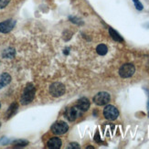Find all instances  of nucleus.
<instances>
[{
	"instance_id": "1",
	"label": "nucleus",
	"mask_w": 149,
	"mask_h": 149,
	"mask_svg": "<svg viewBox=\"0 0 149 149\" xmlns=\"http://www.w3.org/2000/svg\"><path fill=\"white\" fill-rule=\"evenodd\" d=\"M34 96H35V88L33 86V84L28 83L24 90V92H23V94L21 96L20 102L23 105L29 104V103H30L32 101H33Z\"/></svg>"
},
{
	"instance_id": "2",
	"label": "nucleus",
	"mask_w": 149,
	"mask_h": 149,
	"mask_svg": "<svg viewBox=\"0 0 149 149\" xmlns=\"http://www.w3.org/2000/svg\"><path fill=\"white\" fill-rule=\"evenodd\" d=\"M103 115H104V117L107 120L113 121L115 119H117V117L119 116V111L113 105L108 104L103 109Z\"/></svg>"
},
{
	"instance_id": "3",
	"label": "nucleus",
	"mask_w": 149,
	"mask_h": 149,
	"mask_svg": "<svg viewBox=\"0 0 149 149\" xmlns=\"http://www.w3.org/2000/svg\"><path fill=\"white\" fill-rule=\"evenodd\" d=\"M135 72V67L132 63H125L119 70V75L122 78H129Z\"/></svg>"
},
{
	"instance_id": "4",
	"label": "nucleus",
	"mask_w": 149,
	"mask_h": 149,
	"mask_svg": "<svg viewBox=\"0 0 149 149\" xmlns=\"http://www.w3.org/2000/svg\"><path fill=\"white\" fill-rule=\"evenodd\" d=\"M111 100V96L106 92H101L98 93L94 97H93V102L95 104L102 106V105H105Z\"/></svg>"
},
{
	"instance_id": "5",
	"label": "nucleus",
	"mask_w": 149,
	"mask_h": 149,
	"mask_svg": "<svg viewBox=\"0 0 149 149\" xmlns=\"http://www.w3.org/2000/svg\"><path fill=\"white\" fill-rule=\"evenodd\" d=\"M49 93L53 97H61L65 93V86L61 82H54L49 87Z\"/></svg>"
},
{
	"instance_id": "6",
	"label": "nucleus",
	"mask_w": 149,
	"mask_h": 149,
	"mask_svg": "<svg viewBox=\"0 0 149 149\" xmlns=\"http://www.w3.org/2000/svg\"><path fill=\"white\" fill-rule=\"evenodd\" d=\"M69 130V126L64 122H58L51 126V131L55 134H63Z\"/></svg>"
},
{
	"instance_id": "7",
	"label": "nucleus",
	"mask_w": 149,
	"mask_h": 149,
	"mask_svg": "<svg viewBox=\"0 0 149 149\" xmlns=\"http://www.w3.org/2000/svg\"><path fill=\"white\" fill-rule=\"evenodd\" d=\"M16 21L13 20V19H8V20L1 22L0 23V32H2V33H8L9 31L14 29Z\"/></svg>"
},
{
	"instance_id": "8",
	"label": "nucleus",
	"mask_w": 149,
	"mask_h": 149,
	"mask_svg": "<svg viewBox=\"0 0 149 149\" xmlns=\"http://www.w3.org/2000/svg\"><path fill=\"white\" fill-rule=\"evenodd\" d=\"M79 111H80V110L78 109L77 107H70V108L66 109V111H65L66 118L70 122L75 121L76 118L79 116Z\"/></svg>"
},
{
	"instance_id": "9",
	"label": "nucleus",
	"mask_w": 149,
	"mask_h": 149,
	"mask_svg": "<svg viewBox=\"0 0 149 149\" xmlns=\"http://www.w3.org/2000/svg\"><path fill=\"white\" fill-rule=\"evenodd\" d=\"M76 107L79 109L80 111L86 112V111H88V109L90 108V101L87 98H85V97L81 98L80 100H78Z\"/></svg>"
},
{
	"instance_id": "10",
	"label": "nucleus",
	"mask_w": 149,
	"mask_h": 149,
	"mask_svg": "<svg viewBox=\"0 0 149 149\" xmlns=\"http://www.w3.org/2000/svg\"><path fill=\"white\" fill-rule=\"evenodd\" d=\"M61 146V140L58 137L50 138L48 142V147L51 149H59Z\"/></svg>"
},
{
	"instance_id": "11",
	"label": "nucleus",
	"mask_w": 149,
	"mask_h": 149,
	"mask_svg": "<svg viewBox=\"0 0 149 149\" xmlns=\"http://www.w3.org/2000/svg\"><path fill=\"white\" fill-rule=\"evenodd\" d=\"M11 81V77L8 73H3L0 75V89L6 86Z\"/></svg>"
},
{
	"instance_id": "12",
	"label": "nucleus",
	"mask_w": 149,
	"mask_h": 149,
	"mask_svg": "<svg viewBox=\"0 0 149 149\" xmlns=\"http://www.w3.org/2000/svg\"><path fill=\"white\" fill-rule=\"evenodd\" d=\"M109 34L110 36L112 37V38L114 41H117V42H124V38H122V36L118 33L117 31L114 30L112 28H109Z\"/></svg>"
},
{
	"instance_id": "13",
	"label": "nucleus",
	"mask_w": 149,
	"mask_h": 149,
	"mask_svg": "<svg viewBox=\"0 0 149 149\" xmlns=\"http://www.w3.org/2000/svg\"><path fill=\"white\" fill-rule=\"evenodd\" d=\"M96 51H97V53H98L99 55L104 56L108 52V48H107L106 45H104V44H100V45H98V46H97Z\"/></svg>"
},
{
	"instance_id": "14",
	"label": "nucleus",
	"mask_w": 149,
	"mask_h": 149,
	"mask_svg": "<svg viewBox=\"0 0 149 149\" xmlns=\"http://www.w3.org/2000/svg\"><path fill=\"white\" fill-rule=\"evenodd\" d=\"M17 103H12V104L10 105V107L8 108V113H6V118H10L11 116L13 114H15V113L17 112Z\"/></svg>"
},
{
	"instance_id": "15",
	"label": "nucleus",
	"mask_w": 149,
	"mask_h": 149,
	"mask_svg": "<svg viewBox=\"0 0 149 149\" xmlns=\"http://www.w3.org/2000/svg\"><path fill=\"white\" fill-rule=\"evenodd\" d=\"M15 49H12V48H9V49H6V50H4L3 52V57L4 58H6V59H11L15 56Z\"/></svg>"
},
{
	"instance_id": "16",
	"label": "nucleus",
	"mask_w": 149,
	"mask_h": 149,
	"mask_svg": "<svg viewBox=\"0 0 149 149\" xmlns=\"http://www.w3.org/2000/svg\"><path fill=\"white\" fill-rule=\"evenodd\" d=\"M28 144H29L28 141H24V140H17V141L14 142V146L17 147H18V146L23 147V146H26Z\"/></svg>"
},
{
	"instance_id": "17",
	"label": "nucleus",
	"mask_w": 149,
	"mask_h": 149,
	"mask_svg": "<svg viewBox=\"0 0 149 149\" xmlns=\"http://www.w3.org/2000/svg\"><path fill=\"white\" fill-rule=\"evenodd\" d=\"M133 2H134V5L135 6V8H136L137 10H139V11L143 10L144 6H143V5H142V3L139 1V0H133Z\"/></svg>"
},
{
	"instance_id": "18",
	"label": "nucleus",
	"mask_w": 149,
	"mask_h": 149,
	"mask_svg": "<svg viewBox=\"0 0 149 149\" xmlns=\"http://www.w3.org/2000/svg\"><path fill=\"white\" fill-rule=\"evenodd\" d=\"M10 0H0V9H2L4 8H6L8 4L9 3Z\"/></svg>"
},
{
	"instance_id": "19",
	"label": "nucleus",
	"mask_w": 149,
	"mask_h": 149,
	"mask_svg": "<svg viewBox=\"0 0 149 149\" xmlns=\"http://www.w3.org/2000/svg\"><path fill=\"white\" fill-rule=\"evenodd\" d=\"M68 148H72V149H78V148H80V146L79 144H77V143H70L68 146Z\"/></svg>"
},
{
	"instance_id": "20",
	"label": "nucleus",
	"mask_w": 149,
	"mask_h": 149,
	"mask_svg": "<svg viewBox=\"0 0 149 149\" xmlns=\"http://www.w3.org/2000/svg\"><path fill=\"white\" fill-rule=\"evenodd\" d=\"M94 140H95L96 142H98V143L100 142V136H99V133H98V132L96 133V135L94 136Z\"/></svg>"
},
{
	"instance_id": "21",
	"label": "nucleus",
	"mask_w": 149,
	"mask_h": 149,
	"mask_svg": "<svg viewBox=\"0 0 149 149\" xmlns=\"http://www.w3.org/2000/svg\"><path fill=\"white\" fill-rule=\"evenodd\" d=\"M147 109H148V117H149V98H148V102H147Z\"/></svg>"
},
{
	"instance_id": "22",
	"label": "nucleus",
	"mask_w": 149,
	"mask_h": 149,
	"mask_svg": "<svg viewBox=\"0 0 149 149\" xmlns=\"http://www.w3.org/2000/svg\"><path fill=\"white\" fill-rule=\"evenodd\" d=\"M0 106H1V105H0Z\"/></svg>"
}]
</instances>
